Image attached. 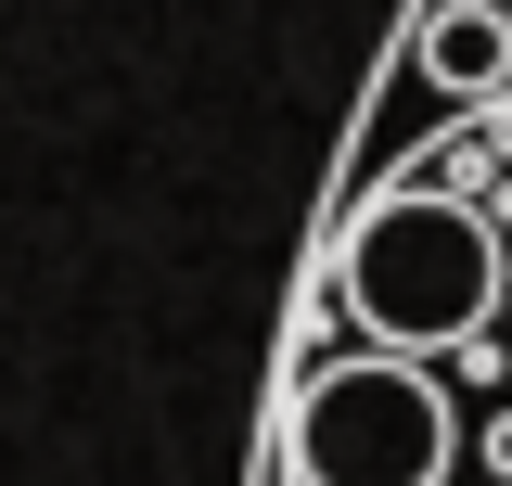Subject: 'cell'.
Masks as SVG:
<instances>
[{
	"mask_svg": "<svg viewBox=\"0 0 512 486\" xmlns=\"http://www.w3.org/2000/svg\"><path fill=\"white\" fill-rule=\"evenodd\" d=\"M295 486H448L461 461V410L423 359H333L295 384V423H282Z\"/></svg>",
	"mask_w": 512,
	"mask_h": 486,
	"instance_id": "cell-2",
	"label": "cell"
},
{
	"mask_svg": "<svg viewBox=\"0 0 512 486\" xmlns=\"http://www.w3.org/2000/svg\"><path fill=\"white\" fill-rule=\"evenodd\" d=\"M500 461H512V423H500Z\"/></svg>",
	"mask_w": 512,
	"mask_h": 486,
	"instance_id": "cell-4",
	"label": "cell"
},
{
	"mask_svg": "<svg viewBox=\"0 0 512 486\" xmlns=\"http://www.w3.org/2000/svg\"><path fill=\"white\" fill-rule=\"evenodd\" d=\"M410 64H423V90H448V103H500L512 90V0H436L410 26Z\"/></svg>",
	"mask_w": 512,
	"mask_h": 486,
	"instance_id": "cell-3",
	"label": "cell"
},
{
	"mask_svg": "<svg viewBox=\"0 0 512 486\" xmlns=\"http://www.w3.org/2000/svg\"><path fill=\"white\" fill-rule=\"evenodd\" d=\"M512 295V256H500V218L461 205L436 180H397L346 218V256H333V307L372 333L384 359H448L474 346Z\"/></svg>",
	"mask_w": 512,
	"mask_h": 486,
	"instance_id": "cell-1",
	"label": "cell"
}]
</instances>
